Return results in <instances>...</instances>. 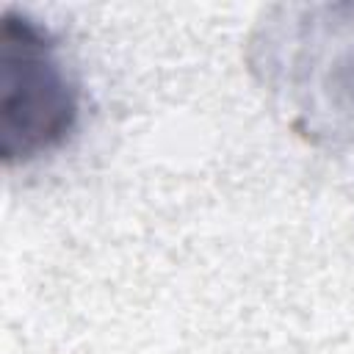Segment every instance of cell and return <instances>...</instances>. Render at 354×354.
<instances>
[{
    "mask_svg": "<svg viewBox=\"0 0 354 354\" xmlns=\"http://www.w3.org/2000/svg\"><path fill=\"white\" fill-rule=\"evenodd\" d=\"M77 122V86L44 28L25 14L3 19L6 160H30L58 147Z\"/></svg>",
    "mask_w": 354,
    "mask_h": 354,
    "instance_id": "obj_1",
    "label": "cell"
}]
</instances>
